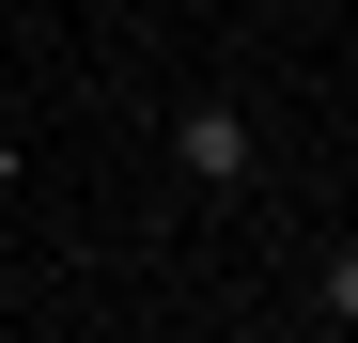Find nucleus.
Segmentation results:
<instances>
[{
	"label": "nucleus",
	"instance_id": "obj_2",
	"mask_svg": "<svg viewBox=\"0 0 358 343\" xmlns=\"http://www.w3.org/2000/svg\"><path fill=\"white\" fill-rule=\"evenodd\" d=\"M312 328H358V234H343V250L312 265Z\"/></svg>",
	"mask_w": 358,
	"mask_h": 343
},
{
	"label": "nucleus",
	"instance_id": "obj_1",
	"mask_svg": "<svg viewBox=\"0 0 358 343\" xmlns=\"http://www.w3.org/2000/svg\"><path fill=\"white\" fill-rule=\"evenodd\" d=\"M171 172H187L203 203H234V188L265 172V109H250V94H187V109H171Z\"/></svg>",
	"mask_w": 358,
	"mask_h": 343
}]
</instances>
